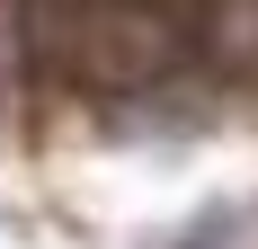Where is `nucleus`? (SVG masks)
Instances as JSON below:
<instances>
[{"label": "nucleus", "instance_id": "1", "mask_svg": "<svg viewBox=\"0 0 258 249\" xmlns=\"http://www.w3.org/2000/svg\"><path fill=\"white\" fill-rule=\"evenodd\" d=\"M178 63V27L160 0H89L80 18V80L98 89H143Z\"/></svg>", "mask_w": 258, "mask_h": 249}]
</instances>
